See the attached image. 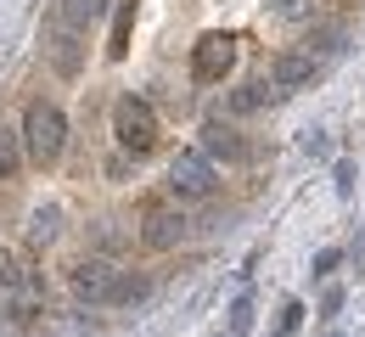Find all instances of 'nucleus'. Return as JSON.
<instances>
[{
	"label": "nucleus",
	"instance_id": "nucleus-1",
	"mask_svg": "<svg viewBox=\"0 0 365 337\" xmlns=\"http://www.w3.org/2000/svg\"><path fill=\"white\" fill-rule=\"evenodd\" d=\"M23 152H29V163L34 169H56L62 157H68V113L56 107V101L34 96L23 107Z\"/></svg>",
	"mask_w": 365,
	"mask_h": 337
},
{
	"label": "nucleus",
	"instance_id": "nucleus-2",
	"mask_svg": "<svg viewBox=\"0 0 365 337\" xmlns=\"http://www.w3.org/2000/svg\"><path fill=\"white\" fill-rule=\"evenodd\" d=\"M113 141H118V152H130V157H152L158 152V107L146 96H135V90H124V96L113 101Z\"/></svg>",
	"mask_w": 365,
	"mask_h": 337
},
{
	"label": "nucleus",
	"instance_id": "nucleus-3",
	"mask_svg": "<svg viewBox=\"0 0 365 337\" xmlns=\"http://www.w3.org/2000/svg\"><path fill=\"white\" fill-rule=\"evenodd\" d=\"M169 192H175V202H208V197L220 192V163H214L202 146L175 152V163H169Z\"/></svg>",
	"mask_w": 365,
	"mask_h": 337
},
{
	"label": "nucleus",
	"instance_id": "nucleus-4",
	"mask_svg": "<svg viewBox=\"0 0 365 337\" xmlns=\"http://www.w3.org/2000/svg\"><path fill=\"white\" fill-rule=\"evenodd\" d=\"M230 68H236V34L214 28V34H202V40L191 46V79H197V85H225Z\"/></svg>",
	"mask_w": 365,
	"mask_h": 337
},
{
	"label": "nucleus",
	"instance_id": "nucleus-5",
	"mask_svg": "<svg viewBox=\"0 0 365 337\" xmlns=\"http://www.w3.org/2000/svg\"><path fill=\"white\" fill-rule=\"evenodd\" d=\"M191 237V219H185L180 202H146V214H140V242L152 247V253H169V247H180Z\"/></svg>",
	"mask_w": 365,
	"mask_h": 337
},
{
	"label": "nucleus",
	"instance_id": "nucleus-6",
	"mask_svg": "<svg viewBox=\"0 0 365 337\" xmlns=\"http://www.w3.org/2000/svg\"><path fill=\"white\" fill-rule=\"evenodd\" d=\"M197 135H202L197 146H202V152H208L214 163H259V146H253V141H242V130L230 124L225 113L202 118V130H197Z\"/></svg>",
	"mask_w": 365,
	"mask_h": 337
},
{
	"label": "nucleus",
	"instance_id": "nucleus-7",
	"mask_svg": "<svg viewBox=\"0 0 365 337\" xmlns=\"http://www.w3.org/2000/svg\"><path fill=\"white\" fill-rule=\"evenodd\" d=\"M320 79V56H309V51H281L270 62V85L281 90V96H292V90H309Z\"/></svg>",
	"mask_w": 365,
	"mask_h": 337
},
{
	"label": "nucleus",
	"instance_id": "nucleus-8",
	"mask_svg": "<svg viewBox=\"0 0 365 337\" xmlns=\"http://www.w3.org/2000/svg\"><path fill=\"white\" fill-rule=\"evenodd\" d=\"M46 56H51V68H56L62 79H79V73H85V34H79V28H62V23H51Z\"/></svg>",
	"mask_w": 365,
	"mask_h": 337
},
{
	"label": "nucleus",
	"instance_id": "nucleus-9",
	"mask_svg": "<svg viewBox=\"0 0 365 337\" xmlns=\"http://www.w3.org/2000/svg\"><path fill=\"white\" fill-rule=\"evenodd\" d=\"M113 276H118V264H113V259H101V253L79 259V264H73V298L101 304V298H107V287H113Z\"/></svg>",
	"mask_w": 365,
	"mask_h": 337
},
{
	"label": "nucleus",
	"instance_id": "nucleus-10",
	"mask_svg": "<svg viewBox=\"0 0 365 337\" xmlns=\"http://www.w3.org/2000/svg\"><path fill=\"white\" fill-rule=\"evenodd\" d=\"M270 101H281V90H275L270 79H247V85L225 90V113L230 118H247V113H259V107H270Z\"/></svg>",
	"mask_w": 365,
	"mask_h": 337
},
{
	"label": "nucleus",
	"instance_id": "nucleus-11",
	"mask_svg": "<svg viewBox=\"0 0 365 337\" xmlns=\"http://www.w3.org/2000/svg\"><path fill=\"white\" fill-rule=\"evenodd\" d=\"M146 292H152V276H140V270H118L113 287H107V298H101V309H130V304H140Z\"/></svg>",
	"mask_w": 365,
	"mask_h": 337
},
{
	"label": "nucleus",
	"instance_id": "nucleus-12",
	"mask_svg": "<svg viewBox=\"0 0 365 337\" xmlns=\"http://www.w3.org/2000/svg\"><path fill=\"white\" fill-rule=\"evenodd\" d=\"M107 17V0H56V11H51V23H62V28H91Z\"/></svg>",
	"mask_w": 365,
	"mask_h": 337
},
{
	"label": "nucleus",
	"instance_id": "nucleus-13",
	"mask_svg": "<svg viewBox=\"0 0 365 337\" xmlns=\"http://www.w3.org/2000/svg\"><path fill=\"white\" fill-rule=\"evenodd\" d=\"M23 163H29V152H23V130L0 124V180H17Z\"/></svg>",
	"mask_w": 365,
	"mask_h": 337
},
{
	"label": "nucleus",
	"instance_id": "nucleus-14",
	"mask_svg": "<svg viewBox=\"0 0 365 337\" xmlns=\"http://www.w3.org/2000/svg\"><path fill=\"white\" fill-rule=\"evenodd\" d=\"M56 237H62V208H56V202H40V208L29 214V242L46 247V242H56Z\"/></svg>",
	"mask_w": 365,
	"mask_h": 337
},
{
	"label": "nucleus",
	"instance_id": "nucleus-15",
	"mask_svg": "<svg viewBox=\"0 0 365 337\" xmlns=\"http://www.w3.org/2000/svg\"><path fill=\"white\" fill-rule=\"evenodd\" d=\"M130 23H135V0H118V11H113V46H107L113 62L130 51Z\"/></svg>",
	"mask_w": 365,
	"mask_h": 337
},
{
	"label": "nucleus",
	"instance_id": "nucleus-16",
	"mask_svg": "<svg viewBox=\"0 0 365 337\" xmlns=\"http://www.w3.org/2000/svg\"><path fill=\"white\" fill-rule=\"evenodd\" d=\"M247 332H253V292H242L225 309V337H247Z\"/></svg>",
	"mask_w": 365,
	"mask_h": 337
},
{
	"label": "nucleus",
	"instance_id": "nucleus-17",
	"mask_svg": "<svg viewBox=\"0 0 365 337\" xmlns=\"http://www.w3.org/2000/svg\"><path fill=\"white\" fill-rule=\"evenodd\" d=\"M304 51H309V56H343V51H349V34H343V28H315Z\"/></svg>",
	"mask_w": 365,
	"mask_h": 337
},
{
	"label": "nucleus",
	"instance_id": "nucleus-18",
	"mask_svg": "<svg viewBox=\"0 0 365 337\" xmlns=\"http://www.w3.org/2000/svg\"><path fill=\"white\" fill-rule=\"evenodd\" d=\"M304 315H309V309H304V298H287V304H281V315H275V326H270V337H292L298 326H304Z\"/></svg>",
	"mask_w": 365,
	"mask_h": 337
},
{
	"label": "nucleus",
	"instance_id": "nucleus-19",
	"mask_svg": "<svg viewBox=\"0 0 365 337\" xmlns=\"http://www.w3.org/2000/svg\"><path fill=\"white\" fill-rule=\"evenodd\" d=\"M337 264H343V247H320L315 259H309V276H315V281H326Z\"/></svg>",
	"mask_w": 365,
	"mask_h": 337
},
{
	"label": "nucleus",
	"instance_id": "nucleus-20",
	"mask_svg": "<svg viewBox=\"0 0 365 337\" xmlns=\"http://www.w3.org/2000/svg\"><path fill=\"white\" fill-rule=\"evenodd\" d=\"M331 186H337V197H354V163H349V157L331 163Z\"/></svg>",
	"mask_w": 365,
	"mask_h": 337
},
{
	"label": "nucleus",
	"instance_id": "nucleus-21",
	"mask_svg": "<svg viewBox=\"0 0 365 337\" xmlns=\"http://www.w3.org/2000/svg\"><path fill=\"white\" fill-rule=\"evenodd\" d=\"M298 146H304L309 157H331V141H326V130H304V135H298Z\"/></svg>",
	"mask_w": 365,
	"mask_h": 337
},
{
	"label": "nucleus",
	"instance_id": "nucleus-22",
	"mask_svg": "<svg viewBox=\"0 0 365 337\" xmlns=\"http://www.w3.org/2000/svg\"><path fill=\"white\" fill-rule=\"evenodd\" d=\"M270 17H287V23H298V17H309V0H270Z\"/></svg>",
	"mask_w": 365,
	"mask_h": 337
},
{
	"label": "nucleus",
	"instance_id": "nucleus-23",
	"mask_svg": "<svg viewBox=\"0 0 365 337\" xmlns=\"http://www.w3.org/2000/svg\"><path fill=\"white\" fill-rule=\"evenodd\" d=\"M130 169H135L130 152H113V157H107V180H130Z\"/></svg>",
	"mask_w": 365,
	"mask_h": 337
},
{
	"label": "nucleus",
	"instance_id": "nucleus-24",
	"mask_svg": "<svg viewBox=\"0 0 365 337\" xmlns=\"http://www.w3.org/2000/svg\"><path fill=\"white\" fill-rule=\"evenodd\" d=\"M337 309H343V287H326V292H320V315H326V321H331V315H337Z\"/></svg>",
	"mask_w": 365,
	"mask_h": 337
}]
</instances>
